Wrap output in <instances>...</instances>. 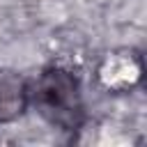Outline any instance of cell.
<instances>
[{
  "mask_svg": "<svg viewBox=\"0 0 147 147\" xmlns=\"http://www.w3.org/2000/svg\"><path fill=\"white\" fill-rule=\"evenodd\" d=\"M34 108L44 119H48L53 126L62 131H74L83 122V99L78 80L71 71L51 67L44 69L34 83L32 94Z\"/></svg>",
  "mask_w": 147,
  "mask_h": 147,
  "instance_id": "obj_1",
  "label": "cell"
},
{
  "mask_svg": "<svg viewBox=\"0 0 147 147\" xmlns=\"http://www.w3.org/2000/svg\"><path fill=\"white\" fill-rule=\"evenodd\" d=\"M28 87L14 71H0V122H11L28 106Z\"/></svg>",
  "mask_w": 147,
  "mask_h": 147,
  "instance_id": "obj_2",
  "label": "cell"
}]
</instances>
